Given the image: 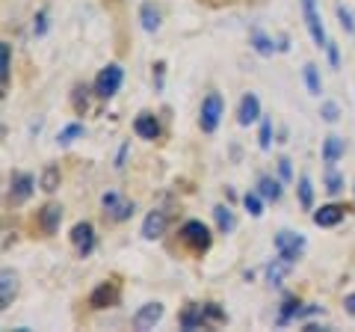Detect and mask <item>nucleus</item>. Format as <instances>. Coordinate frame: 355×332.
<instances>
[{"mask_svg": "<svg viewBox=\"0 0 355 332\" xmlns=\"http://www.w3.org/2000/svg\"><path fill=\"white\" fill-rule=\"evenodd\" d=\"M222 113H225L222 95H219V92H207L205 101H202V113H198V125H202L205 134H214V131L219 128Z\"/></svg>", "mask_w": 355, "mask_h": 332, "instance_id": "obj_1", "label": "nucleus"}, {"mask_svg": "<svg viewBox=\"0 0 355 332\" xmlns=\"http://www.w3.org/2000/svg\"><path fill=\"white\" fill-rule=\"evenodd\" d=\"M181 240L193 252H205L210 247V229L202 223V219H187V223L181 226Z\"/></svg>", "mask_w": 355, "mask_h": 332, "instance_id": "obj_2", "label": "nucleus"}, {"mask_svg": "<svg viewBox=\"0 0 355 332\" xmlns=\"http://www.w3.org/2000/svg\"><path fill=\"white\" fill-rule=\"evenodd\" d=\"M121 81H125V72H121V65L110 63L107 69H101V74L95 77V95L113 98V95L121 90Z\"/></svg>", "mask_w": 355, "mask_h": 332, "instance_id": "obj_3", "label": "nucleus"}, {"mask_svg": "<svg viewBox=\"0 0 355 332\" xmlns=\"http://www.w3.org/2000/svg\"><path fill=\"white\" fill-rule=\"evenodd\" d=\"M302 3V15H305V27L311 33V39H314L317 48H326L329 39H326V27H323V18L317 13V0H299Z\"/></svg>", "mask_w": 355, "mask_h": 332, "instance_id": "obj_4", "label": "nucleus"}, {"mask_svg": "<svg viewBox=\"0 0 355 332\" xmlns=\"http://www.w3.org/2000/svg\"><path fill=\"white\" fill-rule=\"evenodd\" d=\"M275 249H279V256L284 261L293 264L305 252V238L296 235V231H279V235H275Z\"/></svg>", "mask_w": 355, "mask_h": 332, "instance_id": "obj_5", "label": "nucleus"}, {"mask_svg": "<svg viewBox=\"0 0 355 332\" xmlns=\"http://www.w3.org/2000/svg\"><path fill=\"white\" fill-rule=\"evenodd\" d=\"M101 205L107 208V214L113 217L116 223H125V219L133 217V202H130V199H121V196L113 193V190L101 196Z\"/></svg>", "mask_w": 355, "mask_h": 332, "instance_id": "obj_6", "label": "nucleus"}, {"mask_svg": "<svg viewBox=\"0 0 355 332\" xmlns=\"http://www.w3.org/2000/svg\"><path fill=\"white\" fill-rule=\"evenodd\" d=\"M163 320V303H146L137 308V315H133V329L146 332V329H154Z\"/></svg>", "mask_w": 355, "mask_h": 332, "instance_id": "obj_7", "label": "nucleus"}, {"mask_svg": "<svg viewBox=\"0 0 355 332\" xmlns=\"http://www.w3.org/2000/svg\"><path fill=\"white\" fill-rule=\"evenodd\" d=\"M71 243H74L77 256L86 258L89 252L95 249V231H92V223H77V226L71 229Z\"/></svg>", "mask_w": 355, "mask_h": 332, "instance_id": "obj_8", "label": "nucleus"}, {"mask_svg": "<svg viewBox=\"0 0 355 332\" xmlns=\"http://www.w3.org/2000/svg\"><path fill=\"white\" fill-rule=\"evenodd\" d=\"M261 119V101H258V95L254 92H246L240 98V107H237V122L243 128H249L252 122H258Z\"/></svg>", "mask_w": 355, "mask_h": 332, "instance_id": "obj_9", "label": "nucleus"}, {"mask_svg": "<svg viewBox=\"0 0 355 332\" xmlns=\"http://www.w3.org/2000/svg\"><path fill=\"white\" fill-rule=\"evenodd\" d=\"M33 175H27V172H15L12 175V181H9V199H12L15 205H21V202H27V199L33 196Z\"/></svg>", "mask_w": 355, "mask_h": 332, "instance_id": "obj_10", "label": "nucleus"}, {"mask_svg": "<svg viewBox=\"0 0 355 332\" xmlns=\"http://www.w3.org/2000/svg\"><path fill=\"white\" fill-rule=\"evenodd\" d=\"M166 226H169V217H166L163 211H151L146 219H142V238H146V240H157V238H163Z\"/></svg>", "mask_w": 355, "mask_h": 332, "instance_id": "obj_11", "label": "nucleus"}, {"mask_svg": "<svg viewBox=\"0 0 355 332\" xmlns=\"http://www.w3.org/2000/svg\"><path fill=\"white\" fill-rule=\"evenodd\" d=\"M210 320V308L207 306H190L181 312V326L184 329H202Z\"/></svg>", "mask_w": 355, "mask_h": 332, "instance_id": "obj_12", "label": "nucleus"}, {"mask_svg": "<svg viewBox=\"0 0 355 332\" xmlns=\"http://www.w3.org/2000/svg\"><path fill=\"white\" fill-rule=\"evenodd\" d=\"M18 294V276L12 270H3L0 273V308H9Z\"/></svg>", "mask_w": 355, "mask_h": 332, "instance_id": "obj_13", "label": "nucleus"}, {"mask_svg": "<svg viewBox=\"0 0 355 332\" xmlns=\"http://www.w3.org/2000/svg\"><path fill=\"white\" fill-rule=\"evenodd\" d=\"M343 214H347V211H343L340 205H323L320 211H314V217H311V219H314V226H320V229H331V226L340 223Z\"/></svg>", "mask_w": 355, "mask_h": 332, "instance_id": "obj_14", "label": "nucleus"}, {"mask_svg": "<svg viewBox=\"0 0 355 332\" xmlns=\"http://www.w3.org/2000/svg\"><path fill=\"white\" fill-rule=\"evenodd\" d=\"M133 131H137V137H142V140H157L160 137V125L151 113H139L137 119H133Z\"/></svg>", "mask_w": 355, "mask_h": 332, "instance_id": "obj_15", "label": "nucleus"}, {"mask_svg": "<svg viewBox=\"0 0 355 332\" xmlns=\"http://www.w3.org/2000/svg\"><path fill=\"white\" fill-rule=\"evenodd\" d=\"M39 223H42V229L48 231V235H53V231L60 229V223H62V208L60 205H44L42 214H39Z\"/></svg>", "mask_w": 355, "mask_h": 332, "instance_id": "obj_16", "label": "nucleus"}, {"mask_svg": "<svg viewBox=\"0 0 355 332\" xmlns=\"http://www.w3.org/2000/svg\"><path fill=\"white\" fill-rule=\"evenodd\" d=\"M291 267H293V264H291V261H284L282 256H279V258H272L270 264H266V282H270V285H282V282H284V276L291 273Z\"/></svg>", "mask_w": 355, "mask_h": 332, "instance_id": "obj_17", "label": "nucleus"}, {"mask_svg": "<svg viewBox=\"0 0 355 332\" xmlns=\"http://www.w3.org/2000/svg\"><path fill=\"white\" fill-rule=\"evenodd\" d=\"M9 69H12V48H9V42H0V86H3V95L9 92Z\"/></svg>", "mask_w": 355, "mask_h": 332, "instance_id": "obj_18", "label": "nucleus"}, {"mask_svg": "<svg viewBox=\"0 0 355 332\" xmlns=\"http://www.w3.org/2000/svg\"><path fill=\"white\" fill-rule=\"evenodd\" d=\"M139 24L146 33H157L160 30V13L154 9V3H142L139 6Z\"/></svg>", "mask_w": 355, "mask_h": 332, "instance_id": "obj_19", "label": "nucleus"}, {"mask_svg": "<svg viewBox=\"0 0 355 332\" xmlns=\"http://www.w3.org/2000/svg\"><path fill=\"white\" fill-rule=\"evenodd\" d=\"M214 217H216V226L222 235H231V231L237 229V219H234V211H231L228 205H216L214 208Z\"/></svg>", "mask_w": 355, "mask_h": 332, "instance_id": "obj_20", "label": "nucleus"}, {"mask_svg": "<svg viewBox=\"0 0 355 332\" xmlns=\"http://www.w3.org/2000/svg\"><path fill=\"white\" fill-rule=\"evenodd\" d=\"M343 140L340 137H326V142H323V160L329 163V166H335L340 158H343Z\"/></svg>", "mask_w": 355, "mask_h": 332, "instance_id": "obj_21", "label": "nucleus"}, {"mask_svg": "<svg viewBox=\"0 0 355 332\" xmlns=\"http://www.w3.org/2000/svg\"><path fill=\"white\" fill-rule=\"evenodd\" d=\"M258 193L266 199V202H279L282 199V184L275 179H270V175H261L258 179Z\"/></svg>", "mask_w": 355, "mask_h": 332, "instance_id": "obj_22", "label": "nucleus"}, {"mask_svg": "<svg viewBox=\"0 0 355 332\" xmlns=\"http://www.w3.org/2000/svg\"><path fill=\"white\" fill-rule=\"evenodd\" d=\"M116 300V291H113V285H98L95 291H92V297H89V303H92V308H104V306H110Z\"/></svg>", "mask_w": 355, "mask_h": 332, "instance_id": "obj_23", "label": "nucleus"}, {"mask_svg": "<svg viewBox=\"0 0 355 332\" xmlns=\"http://www.w3.org/2000/svg\"><path fill=\"white\" fill-rule=\"evenodd\" d=\"M252 48L261 53V57H272L275 53V45H272V39L266 36V33H261V30H252Z\"/></svg>", "mask_w": 355, "mask_h": 332, "instance_id": "obj_24", "label": "nucleus"}, {"mask_svg": "<svg viewBox=\"0 0 355 332\" xmlns=\"http://www.w3.org/2000/svg\"><path fill=\"white\" fill-rule=\"evenodd\" d=\"M302 77H305V86H308V92L311 95H320L323 92V81H320V72H317V65L314 63H308L305 69H302Z\"/></svg>", "mask_w": 355, "mask_h": 332, "instance_id": "obj_25", "label": "nucleus"}, {"mask_svg": "<svg viewBox=\"0 0 355 332\" xmlns=\"http://www.w3.org/2000/svg\"><path fill=\"white\" fill-rule=\"evenodd\" d=\"M299 205L305 208V211H311V208H314V184H311V179L308 175H302V179H299Z\"/></svg>", "mask_w": 355, "mask_h": 332, "instance_id": "obj_26", "label": "nucleus"}, {"mask_svg": "<svg viewBox=\"0 0 355 332\" xmlns=\"http://www.w3.org/2000/svg\"><path fill=\"white\" fill-rule=\"evenodd\" d=\"M39 184H42L44 193H53V190H57V187H60V169H57V166H44Z\"/></svg>", "mask_w": 355, "mask_h": 332, "instance_id": "obj_27", "label": "nucleus"}, {"mask_svg": "<svg viewBox=\"0 0 355 332\" xmlns=\"http://www.w3.org/2000/svg\"><path fill=\"white\" fill-rule=\"evenodd\" d=\"M77 137H83V125H80V122H71V125H65V128L60 131L57 142H60V146H71Z\"/></svg>", "mask_w": 355, "mask_h": 332, "instance_id": "obj_28", "label": "nucleus"}, {"mask_svg": "<svg viewBox=\"0 0 355 332\" xmlns=\"http://www.w3.org/2000/svg\"><path fill=\"white\" fill-rule=\"evenodd\" d=\"M302 315H305V308H299V303H296V300H287V303H284V308H282V315H279V324H291V320L302 317Z\"/></svg>", "mask_w": 355, "mask_h": 332, "instance_id": "obj_29", "label": "nucleus"}, {"mask_svg": "<svg viewBox=\"0 0 355 332\" xmlns=\"http://www.w3.org/2000/svg\"><path fill=\"white\" fill-rule=\"evenodd\" d=\"M243 205H246V211L252 217H261L263 214V196L261 193H246V196H243Z\"/></svg>", "mask_w": 355, "mask_h": 332, "instance_id": "obj_30", "label": "nucleus"}, {"mask_svg": "<svg viewBox=\"0 0 355 332\" xmlns=\"http://www.w3.org/2000/svg\"><path fill=\"white\" fill-rule=\"evenodd\" d=\"M326 190H329L331 196H338V193L343 190V175L335 172V166H329V172H326Z\"/></svg>", "mask_w": 355, "mask_h": 332, "instance_id": "obj_31", "label": "nucleus"}, {"mask_svg": "<svg viewBox=\"0 0 355 332\" xmlns=\"http://www.w3.org/2000/svg\"><path fill=\"white\" fill-rule=\"evenodd\" d=\"M258 146L266 151V149H270L272 146V122L270 119H263L261 122V134H258Z\"/></svg>", "mask_w": 355, "mask_h": 332, "instance_id": "obj_32", "label": "nucleus"}, {"mask_svg": "<svg viewBox=\"0 0 355 332\" xmlns=\"http://www.w3.org/2000/svg\"><path fill=\"white\" fill-rule=\"evenodd\" d=\"M320 116H323L326 122H338L340 119V107L335 101H323V107H320Z\"/></svg>", "mask_w": 355, "mask_h": 332, "instance_id": "obj_33", "label": "nucleus"}, {"mask_svg": "<svg viewBox=\"0 0 355 332\" xmlns=\"http://www.w3.org/2000/svg\"><path fill=\"white\" fill-rule=\"evenodd\" d=\"M335 13H338V18H340V24H343V30H347V33H355V21H352V13H349V9L347 6H338L335 9Z\"/></svg>", "mask_w": 355, "mask_h": 332, "instance_id": "obj_34", "label": "nucleus"}, {"mask_svg": "<svg viewBox=\"0 0 355 332\" xmlns=\"http://www.w3.org/2000/svg\"><path fill=\"white\" fill-rule=\"evenodd\" d=\"M44 33H48V13L42 9V13L33 18V36H44Z\"/></svg>", "mask_w": 355, "mask_h": 332, "instance_id": "obj_35", "label": "nucleus"}, {"mask_svg": "<svg viewBox=\"0 0 355 332\" xmlns=\"http://www.w3.org/2000/svg\"><path fill=\"white\" fill-rule=\"evenodd\" d=\"M326 53H329V63H331V69H338V65H340V53H338V45H331V42H329V45H326Z\"/></svg>", "mask_w": 355, "mask_h": 332, "instance_id": "obj_36", "label": "nucleus"}, {"mask_svg": "<svg viewBox=\"0 0 355 332\" xmlns=\"http://www.w3.org/2000/svg\"><path fill=\"white\" fill-rule=\"evenodd\" d=\"M279 172H282V179H284V181H291V179H293V169H291V160H287V158L279 160Z\"/></svg>", "mask_w": 355, "mask_h": 332, "instance_id": "obj_37", "label": "nucleus"}, {"mask_svg": "<svg viewBox=\"0 0 355 332\" xmlns=\"http://www.w3.org/2000/svg\"><path fill=\"white\" fill-rule=\"evenodd\" d=\"M74 92H77V95H74V107H77V110H86V92H89V90H86V86H83V90L77 86Z\"/></svg>", "mask_w": 355, "mask_h": 332, "instance_id": "obj_38", "label": "nucleus"}, {"mask_svg": "<svg viewBox=\"0 0 355 332\" xmlns=\"http://www.w3.org/2000/svg\"><path fill=\"white\" fill-rule=\"evenodd\" d=\"M343 308H347V315L355 317V294H347V297H343Z\"/></svg>", "mask_w": 355, "mask_h": 332, "instance_id": "obj_39", "label": "nucleus"}, {"mask_svg": "<svg viewBox=\"0 0 355 332\" xmlns=\"http://www.w3.org/2000/svg\"><path fill=\"white\" fill-rule=\"evenodd\" d=\"M154 69H157V77H154V86H157V90H160V86H163V63H157V65H154Z\"/></svg>", "mask_w": 355, "mask_h": 332, "instance_id": "obj_40", "label": "nucleus"}, {"mask_svg": "<svg viewBox=\"0 0 355 332\" xmlns=\"http://www.w3.org/2000/svg\"><path fill=\"white\" fill-rule=\"evenodd\" d=\"M125 154H128V142L119 149V158H116V166H119V169H121V166H125Z\"/></svg>", "mask_w": 355, "mask_h": 332, "instance_id": "obj_41", "label": "nucleus"}]
</instances>
